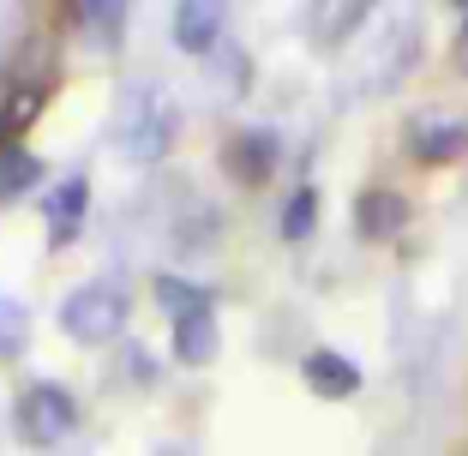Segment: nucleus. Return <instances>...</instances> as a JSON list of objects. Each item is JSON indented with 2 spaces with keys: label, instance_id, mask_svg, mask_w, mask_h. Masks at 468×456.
<instances>
[{
  "label": "nucleus",
  "instance_id": "20e7f679",
  "mask_svg": "<svg viewBox=\"0 0 468 456\" xmlns=\"http://www.w3.org/2000/svg\"><path fill=\"white\" fill-rule=\"evenodd\" d=\"M168 37H175L180 55L210 60L229 42V0H175V18H168Z\"/></svg>",
  "mask_w": 468,
  "mask_h": 456
},
{
  "label": "nucleus",
  "instance_id": "423d86ee",
  "mask_svg": "<svg viewBox=\"0 0 468 456\" xmlns=\"http://www.w3.org/2000/svg\"><path fill=\"white\" fill-rule=\"evenodd\" d=\"M409 156L427 168H451L468 156V121L456 114H414L409 121Z\"/></svg>",
  "mask_w": 468,
  "mask_h": 456
},
{
  "label": "nucleus",
  "instance_id": "9d476101",
  "mask_svg": "<svg viewBox=\"0 0 468 456\" xmlns=\"http://www.w3.org/2000/svg\"><path fill=\"white\" fill-rule=\"evenodd\" d=\"M222 348V331H217V313H180L175 318V360L180 366H210Z\"/></svg>",
  "mask_w": 468,
  "mask_h": 456
},
{
  "label": "nucleus",
  "instance_id": "6ab92c4d",
  "mask_svg": "<svg viewBox=\"0 0 468 456\" xmlns=\"http://www.w3.org/2000/svg\"><path fill=\"white\" fill-rule=\"evenodd\" d=\"M456 67L468 72V18H463V30H456Z\"/></svg>",
  "mask_w": 468,
  "mask_h": 456
},
{
  "label": "nucleus",
  "instance_id": "9b49d317",
  "mask_svg": "<svg viewBox=\"0 0 468 456\" xmlns=\"http://www.w3.org/2000/svg\"><path fill=\"white\" fill-rule=\"evenodd\" d=\"M42 156H30L25 144H0V205H18L25 193H37L42 186Z\"/></svg>",
  "mask_w": 468,
  "mask_h": 456
},
{
  "label": "nucleus",
  "instance_id": "412c9836",
  "mask_svg": "<svg viewBox=\"0 0 468 456\" xmlns=\"http://www.w3.org/2000/svg\"><path fill=\"white\" fill-rule=\"evenodd\" d=\"M451 6H463V18H468V0H451Z\"/></svg>",
  "mask_w": 468,
  "mask_h": 456
},
{
  "label": "nucleus",
  "instance_id": "39448f33",
  "mask_svg": "<svg viewBox=\"0 0 468 456\" xmlns=\"http://www.w3.org/2000/svg\"><path fill=\"white\" fill-rule=\"evenodd\" d=\"M276 163H282V139H276L271 126H240V133L222 144V168H229V180H240V186H264V180L276 175Z\"/></svg>",
  "mask_w": 468,
  "mask_h": 456
},
{
  "label": "nucleus",
  "instance_id": "f3484780",
  "mask_svg": "<svg viewBox=\"0 0 468 456\" xmlns=\"http://www.w3.org/2000/svg\"><path fill=\"white\" fill-rule=\"evenodd\" d=\"M210 60H217V72H222V84H229V90H247V79H252V55L240 48V42H222Z\"/></svg>",
  "mask_w": 468,
  "mask_h": 456
},
{
  "label": "nucleus",
  "instance_id": "2eb2a0df",
  "mask_svg": "<svg viewBox=\"0 0 468 456\" xmlns=\"http://www.w3.org/2000/svg\"><path fill=\"white\" fill-rule=\"evenodd\" d=\"M156 301L168 306V318H180V313H205L210 294L198 289V282H186V277H156Z\"/></svg>",
  "mask_w": 468,
  "mask_h": 456
},
{
  "label": "nucleus",
  "instance_id": "ddd939ff",
  "mask_svg": "<svg viewBox=\"0 0 468 456\" xmlns=\"http://www.w3.org/2000/svg\"><path fill=\"white\" fill-rule=\"evenodd\" d=\"M25 348H30V313H25V301L0 294V366L18 360Z\"/></svg>",
  "mask_w": 468,
  "mask_h": 456
},
{
  "label": "nucleus",
  "instance_id": "a211bd4d",
  "mask_svg": "<svg viewBox=\"0 0 468 456\" xmlns=\"http://www.w3.org/2000/svg\"><path fill=\"white\" fill-rule=\"evenodd\" d=\"M126 378H133V385H156V360L144 355V348H126Z\"/></svg>",
  "mask_w": 468,
  "mask_h": 456
},
{
  "label": "nucleus",
  "instance_id": "7ed1b4c3",
  "mask_svg": "<svg viewBox=\"0 0 468 456\" xmlns=\"http://www.w3.org/2000/svg\"><path fill=\"white\" fill-rule=\"evenodd\" d=\"M175 133H180L175 97L156 90V84H144V90H138V109L126 114V126H121V151L138 156V163H163V156L175 151Z\"/></svg>",
  "mask_w": 468,
  "mask_h": 456
},
{
  "label": "nucleus",
  "instance_id": "f03ea898",
  "mask_svg": "<svg viewBox=\"0 0 468 456\" xmlns=\"http://www.w3.org/2000/svg\"><path fill=\"white\" fill-rule=\"evenodd\" d=\"M72 427H79V402H72L67 385L37 378V385L18 390V402H13V432H18V444H30V451H55L60 439H72Z\"/></svg>",
  "mask_w": 468,
  "mask_h": 456
},
{
  "label": "nucleus",
  "instance_id": "4468645a",
  "mask_svg": "<svg viewBox=\"0 0 468 456\" xmlns=\"http://www.w3.org/2000/svg\"><path fill=\"white\" fill-rule=\"evenodd\" d=\"M79 18L84 30L102 42V48H121V18H126V0H79Z\"/></svg>",
  "mask_w": 468,
  "mask_h": 456
},
{
  "label": "nucleus",
  "instance_id": "dca6fc26",
  "mask_svg": "<svg viewBox=\"0 0 468 456\" xmlns=\"http://www.w3.org/2000/svg\"><path fill=\"white\" fill-rule=\"evenodd\" d=\"M37 109H42V84H25V90L13 97V109L0 114V144H13V133H25Z\"/></svg>",
  "mask_w": 468,
  "mask_h": 456
},
{
  "label": "nucleus",
  "instance_id": "f8f14e48",
  "mask_svg": "<svg viewBox=\"0 0 468 456\" xmlns=\"http://www.w3.org/2000/svg\"><path fill=\"white\" fill-rule=\"evenodd\" d=\"M318 228V193L313 186H294L289 198H282V210H276V235L282 240H306Z\"/></svg>",
  "mask_w": 468,
  "mask_h": 456
},
{
  "label": "nucleus",
  "instance_id": "f257e3e1",
  "mask_svg": "<svg viewBox=\"0 0 468 456\" xmlns=\"http://www.w3.org/2000/svg\"><path fill=\"white\" fill-rule=\"evenodd\" d=\"M126 324H133V301H126L121 282H84V289H72L67 301H60V331L79 348L121 343Z\"/></svg>",
  "mask_w": 468,
  "mask_h": 456
},
{
  "label": "nucleus",
  "instance_id": "0eeeda50",
  "mask_svg": "<svg viewBox=\"0 0 468 456\" xmlns=\"http://www.w3.org/2000/svg\"><path fill=\"white\" fill-rule=\"evenodd\" d=\"M414 222V205L397 193V186H367L355 198V235L360 240H397Z\"/></svg>",
  "mask_w": 468,
  "mask_h": 456
},
{
  "label": "nucleus",
  "instance_id": "aec40b11",
  "mask_svg": "<svg viewBox=\"0 0 468 456\" xmlns=\"http://www.w3.org/2000/svg\"><path fill=\"white\" fill-rule=\"evenodd\" d=\"M156 456H193V451H156Z\"/></svg>",
  "mask_w": 468,
  "mask_h": 456
},
{
  "label": "nucleus",
  "instance_id": "6e6552de",
  "mask_svg": "<svg viewBox=\"0 0 468 456\" xmlns=\"http://www.w3.org/2000/svg\"><path fill=\"white\" fill-rule=\"evenodd\" d=\"M84 210H90V180L67 175L60 186L42 193V222H48V247H72L84 228Z\"/></svg>",
  "mask_w": 468,
  "mask_h": 456
},
{
  "label": "nucleus",
  "instance_id": "1a4fd4ad",
  "mask_svg": "<svg viewBox=\"0 0 468 456\" xmlns=\"http://www.w3.org/2000/svg\"><path fill=\"white\" fill-rule=\"evenodd\" d=\"M301 378H306V390L324 397V402H348L360 390V366L348 355H336V348H313V355L301 360Z\"/></svg>",
  "mask_w": 468,
  "mask_h": 456
}]
</instances>
